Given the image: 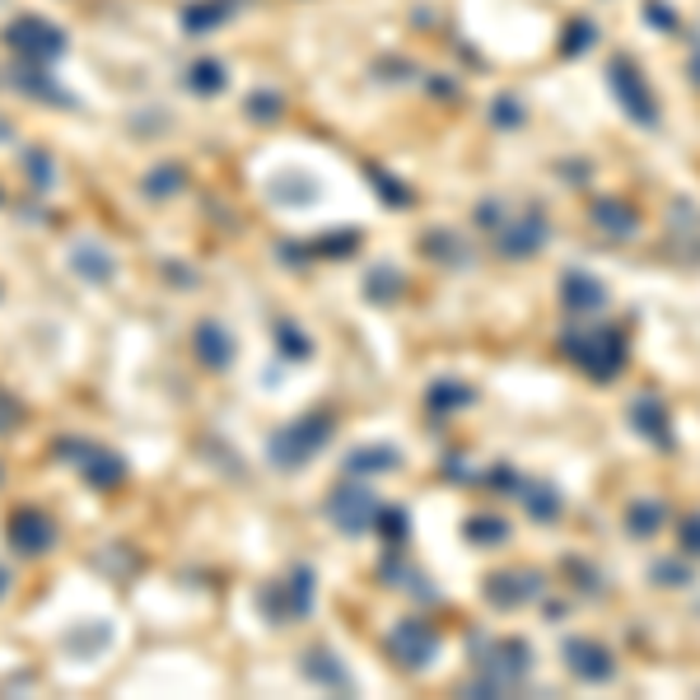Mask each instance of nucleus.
<instances>
[{
  "mask_svg": "<svg viewBox=\"0 0 700 700\" xmlns=\"http://www.w3.org/2000/svg\"><path fill=\"white\" fill-rule=\"evenodd\" d=\"M607 85H612L621 113H626L635 127H645V131L659 127V117H663V113H659V99H653L645 71L635 66L631 56H612V61H607Z\"/></svg>",
  "mask_w": 700,
  "mask_h": 700,
  "instance_id": "2",
  "label": "nucleus"
},
{
  "mask_svg": "<svg viewBox=\"0 0 700 700\" xmlns=\"http://www.w3.org/2000/svg\"><path fill=\"white\" fill-rule=\"evenodd\" d=\"M434 631H425L420 621H407L397 635H393V649H397V659L407 663V667H425L430 659H434Z\"/></svg>",
  "mask_w": 700,
  "mask_h": 700,
  "instance_id": "9",
  "label": "nucleus"
},
{
  "mask_svg": "<svg viewBox=\"0 0 700 700\" xmlns=\"http://www.w3.org/2000/svg\"><path fill=\"white\" fill-rule=\"evenodd\" d=\"M467 533H472L476 542H505L509 527L500 519H472V523H467Z\"/></svg>",
  "mask_w": 700,
  "mask_h": 700,
  "instance_id": "15",
  "label": "nucleus"
},
{
  "mask_svg": "<svg viewBox=\"0 0 700 700\" xmlns=\"http://www.w3.org/2000/svg\"><path fill=\"white\" fill-rule=\"evenodd\" d=\"M667 523V505L663 500H635L626 509V533L631 537H653Z\"/></svg>",
  "mask_w": 700,
  "mask_h": 700,
  "instance_id": "11",
  "label": "nucleus"
},
{
  "mask_svg": "<svg viewBox=\"0 0 700 700\" xmlns=\"http://www.w3.org/2000/svg\"><path fill=\"white\" fill-rule=\"evenodd\" d=\"M560 304H565L570 314H598V308H607V285L588 271H570L560 280Z\"/></svg>",
  "mask_w": 700,
  "mask_h": 700,
  "instance_id": "6",
  "label": "nucleus"
},
{
  "mask_svg": "<svg viewBox=\"0 0 700 700\" xmlns=\"http://www.w3.org/2000/svg\"><path fill=\"white\" fill-rule=\"evenodd\" d=\"M645 14H649V24L659 28V34H677V10H667L663 0H649Z\"/></svg>",
  "mask_w": 700,
  "mask_h": 700,
  "instance_id": "16",
  "label": "nucleus"
},
{
  "mask_svg": "<svg viewBox=\"0 0 700 700\" xmlns=\"http://www.w3.org/2000/svg\"><path fill=\"white\" fill-rule=\"evenodd\" d=\"M560 351L570 355L594 383H616L626 373V336L612 322H588V327H570L560 336Z\"/></svg>",
  "mask_w": 700,
  "mask_h": 700,
  "instance_id": "1",
  "label": "nucleus"
},
{
  "mask_svg": "<svg viewBox=\"0 0 700 700\" xmlns=\"http://www.w3.org/2000/svg\"><path fill=\"white\" fill-rule=\"evenodd\" d=\"M588 215H594V225L602 233H612V239H631V233H640V211H635L631 201H621V196H598Z\"/></svg>",
  "mask_w": 700,
  "mask_h": 700,
  "instance_id": "7",
  "label": "nucleus"
},
{
  "mask_svg": "<svg viewBox=\"0 0 700 700\" xmlns=\"http://www.w3.org/2000/svg\"><path fill=\"white\" fill-rule=\"evenodd\" d=\"M500 122L509 127V122H523V113H519V107H513V103H500Z\"/></svg>",
  "mask_w": 700,
  "mask_h": 700,
  "instance_id": "18",
  "label": "nucleus"
},
{
  "mask_svg": "<svg viewBox=\"0 0 700 700\" xmlns=\"http://www.w3.org/2000/svg\"><path fill=\"white\" fill-rule=\"evenodd\" d=\"M626 420L635 425V434H645V440L653 448H677V434H673V416H667L663 407V397H653V393H640L626 407Z\"/></svg>",
  "mask_w": 700,
  "mask_h": 700,
  "instance_id": "4",
  "label": "nucleus"
},
{
  "mask_svg": "<svg viewBox=\"0 0 700 700\" xmlns=\"http://www.w3.org/2000/svg\"><path fill=\"white\" fill-rule=\"evenodd\" d=\"M565 663H570L574 677L588 682V687H607V682L616 677L612 649L598 645V640H588V635H570V640H565Z\"/></svg>",
  "mask_w": 700,
  "mask_h": 700,
  "instance_id": "3",
  "label": "nucleus"
},
{
  "mask_svg": "<svg viewBox=\"0 0 700 700\" xmlns=\"http://www.w3.org/2000/svg\"><path fill=\"white\" fill-rule=\"evenodd\" d=\"M542 243H547V215H542V211H523V220L505 233L500 247H505V257H533Z\"/></svg>",
  "mask_w": 700,
  "mask_h": 700,
  "instance_id": "8",
  "label": "nucleus"
},
{
  "mask_svg": "<svg viewBox=\"0 0 700 700\" xmlns=\"http://www.w3.org/2000/svg\"><path fill=\"white\" fill-rule=\"evenodd\" d=\"M649 580L659 588H687V584H696V574H691L687 560H659V565L649 570Z\"/></svg>",
  "mask_w": 700,
  "mask_h": 700,
  "instance_id": "12",
  "label": "nucleus"
},
{
  "mask_svg": "<svg viewBox=\"0 0 700 700\" xmlns=\"http://www.w3.org/2000/svg\"><path fill=\"white\" fill-rule=\"evenodd\" d=\"M542 594V574L537 570H509V574H495V580L486 584V598L495 607H523L527 598H537Z\"/></svg>",
  "mask_w": 700,
  "mask_h": 700,
  "instance_id": "5",
  "label": "nucleus"
},
{
  "mask_svg": "<svg viewBox=\"0 0 700 700\" xmlns=\"http://www.w3.org/2000/svg\"><path fill=\"white\" fill-rule=\"evenodd\" d=\"M687 71H691V85L700 89V47H696V52H691V66H687Z\"/></svg>",
  "mask_w": 700,
  "mask_h": 700,
  "instance_id": "19",
  "label": "nucleus"
},
{
  "mask_svg": "<svg viewBox=\"0 0 700 700\" xmlns=\"http://www.w3.org/2000/svg\"><path fill=\"white\" fill-rule=\"evenodd\" d=\"M519 495H527V509H533L537 523H556L565 513V495L551 481H527V486H519Z\"/></svg>",
  "mask_w": 700,
  "mask_h": 700,
  "instance_id": "10",
  "label": "nucleus"
},
{
  "mask_svg": "<svg viewBox=\"0 0 700 700\" xmlns=\"http://www.w3.org/2000/svg\"><path fill=\"white\" fill-rule=\"evenodd\" d=\"M462 402H472L467 387H434V407H462Z\"/></svg>",
  "mask_w": 700,
  "mask_h": 700,
  "instance_id": "17",
  "label": "nucleus"
},
{
  "mask_svg": "<svg viewBox=\"0 0 700 700\" xmlns=\"http://www.w3.org/2000/svg\"><path fill=\"white\" fill-rule=\"evenodd\" d=\"M677 542L687 556H700V513H687V519L677 523Z\"/></svg>",
  "mask_w": 700,
  "mask_h": 700,
  "instance_id": "14",
  "label": "nucleus"
},
{
  "mask_svg": "<svg viewBox=\"0 0 700 700\" xmlns=\"http://www.w3.org/2000/svg\"><path fill=\"white\" fill-rule=\"evenodd\" d=\"M594 38H598V34H594V24H588V20H574V28H570V38H565V47H560V52H565V56H580Z\"/></svg>",
  "mask_w": 700,
  "mask_h": 700,
  "instance_id": "13",
  "label": "nucleus"
}]
</instances>
